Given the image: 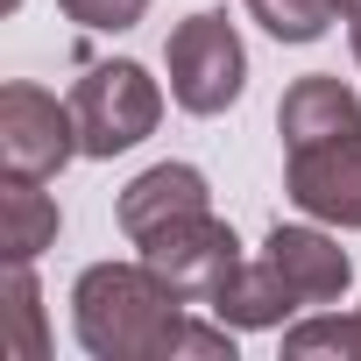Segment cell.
<instances>
[{
  "mask_svg": "<svg viewBox=\"0 0 361 361\" xmlns=\"http://www.w3.org/2000/svg\"><path fill=\"white\" fill-rule=\"evenodd\" d=\"M185 305L149 262H92L71 283V333L92 361H234V326H206Z\"/></svg>",
  "mask_w": 361,
  "mask_h": 361,
  "instance_id": "1",
  "label": "cell"
},
{
  "mask_svg": "<svg viewBox=\"0 0 361 361\" xmlns=\"http://www.w3.org/2000/svg\"><path fill=\"white\" fill-rule=\"evenodd\" d=\"M163 64H170V99L185 114H227L248 85V50H241V36L220 8L177 22L170 43H163Z\"/></svg>",
  "mask_w": 361,
  "mask_h": 361,
  "instance_id": "2",
  "label": "cell"
},
{
  "mask_svg": "<svg viewBox=\"0 0 361 361\" xmlns=\"http://www.w3.org/2000/svg\"><path fill=\"white\" fill-rule=\"evenodd\" d=\"M71 114H78V149H85V156H121V149H135V142L156 135L163 92H156V78H149L142 64L114 57V64H92V71L78 78Z\"/></svg>",
  "mask_w": 361,
  "mask_h": 361,
  "instance_id": "3",
  "label": "cell"
},
{
  "mask_svg": "<svg viewBox=\"0 0 361 361\" xmlns=\"http://www.w3.org/2000/svg\"><path fill=\"white\" fill-rule=\"evenodd\" d=\"M71 156H85L78 149V114L71 106H57L43 85H8L0 92V170L8 177H57Z\"/></svg>",
  "mask_w": 361,
  "mask_h": 361,
  "instance_id": "4",
  "label": "cell"
},
{
  "mask_svg": "<svg viewBox=\"0 0 361 361\" xmlns=\"http://www.w3.org/2000/svg\"><path fill=\"white\" fill-rule=\"evenodd\" d=\"M135 248H142V262H149L163 283H177L192 305H213V290L241 269V241H234L227 220H213V206L170 220V227H156V234L135 241Z\"/></svg>",
  "mask_w": 361,
  "mask_h": 361,
  "instance_id": "5",
  "label": "cell"
},
{
  "mask_svg": "<svg viewBox=\"0 0 361 361\" xmlns=\"http://www.w3.org/2000/svg\"><path fill=\"white\" fill-rule=\"evenodd\" d=\"M283 192L298 213L326 220V227H361V128L333 135V142H305L283 163Z\"/></svg>",
  "mask_w": 361,
  "mask_h": 361,
  "instance_id": "6",
  "label": "cell"
},
{
  "mask_svg": "<svg viewBox=\"0 0 361 361\" xmlns=\"http://www.w3.org/2000/svg\"><path fill=\"white\" fill-rule=\"evenodd\" d=\"M206 206H213L206 170H192V163H149L142 177H128V192H121L114 220H121L128 241H149L156 227L185 220V213H206Z\"/></svg>",
  "mask_w": 361,
  "mask_h": 361,
  "instance_id": "7",
  "label": "cell"
},
{
  "mask_svg": "<svg viewBox=\"0 0 361 361\" xmlns=\"http://www.w3.org/2000/svg\"><path fill=\"white\" fill-rule=\"evenodd\" d=\"M262 255H269L276 276L298 290V305H333V298L347 290V276H354L347 248H340L333 234H319V227H269Z\"/></svg>",
  "mask_w": 361,
  "mask_h": 361,
  "instance_id": "8",
  "label": "cell"
},
{
  "mask_svg": "<svg viewBox=\"0 0 361 361\" xmlns=\"http://www.w3.org/2000/svg\"><path fill=\"white\" fill-rule=\"evenodd\" d=\"M276 128H283V149L333 142V135H354V128H361V99H354L340 78L312 71V78H298V85L283 92V106H276Z\"/></svg>",
  "mask_w": 361,
  "mask_h": 361,
  "instance_id": "9",
  "label": "cell"
},
{
  "mask_svg": "<svg viewBox=\"0 0 361 361\" xmlns=\"http://www.w3.org/2000/svg\"><path fill=\"white\" fill-rule=\"evenodd\" d=\"M213 319H227L234 333H262V326H283L290 312H305L298 305V290L276 276V262L262 255V262H241L220 290H213V305H206Z\"/></svg>",
  "mask_w": 361,
  "mask_h": 361,
  "instance_id": "10",
  "label": "cell"
},
{
  "mask_svg": "<svg viewBox=\"0 0 361 361\" xmlns=\"http://www.w3.org/2000/svg\"><path fill=\"white\" fill-rule=\"evenodd\" d=\"M50 241H57V199L36 192V177H8L0 185V255L36 262Z\"/></svg>",
  "mask_w": 361,
  "mask_h": 361,
  "instance_id": "11",
  "label": "cell"
},
{
  "mask_svg": "<svg viewBox=\"0 0 361 361\" xmlns=\"http://www.w3.org/2000/svg\"><path fill=\"white\" fill-rule=\"evenodd\" d=\"M8 347L22 361H43L50 340H43V290H36V269L29 262H8Z\"/></svg>",
  "mask_w": 361,
  "mask_h": 361,
  "instance_id": "12",
  "label": "cell"
},
{
  "mask_svg": "<svg viewBox=\"0 0 361 361\" xmlns=\"http://www.w3.org/2000/svg\"><path fill=\"white\" fill-rule=\"evenodd\" d=\"M283 354L290 361H312V354H340V361H361V312H319V319H298L283 326Z\"/></svg>",
  "mask_w": 361,
  "mask_h": 361,
  "instance_id": "13",
  "label": "cell"
},
{
  "mask_svg": "<svg viewBox=\"0 0 361 361\" xmlns=\"http://www.w3.org/2000/svg\"><path fill=\"white\" fill-rule=\"evenodd\" d=\"M248 15H255L276 43H319L326 22H333L326 0H248Z\"/></svg>",
  "mask_w": 361,
  "mask_h": 361,
  "instance_id": "14",
  "label": "cell"
},
{
  "mask_svg": "<svg viewBox=\"0 0 361 361\" xmlns=\"http://www.w3.org/2000/svg\"><path fill=\"white\" fill-rule=\"evenodd\" d=\"M57 8H64L78 29H92V36H114V29H135V22L149 15V0H57Z\"/></svg>",
  "mask_w": 361,
  "mask_h": 361,
  "instance_id": "15",
  "label": "cell"
},
{
  "mask_svg": "<svg viewBox=\"0 0 361 361\" xmlns=\"http://www.w3.org/2000/svg\"><path fill=\"white\" fill-rule=\"evenodd\" d=\"M326 8H333V15H347V22H354V15H361V0H326Z\"/></svg>",
  "mask_w": 361,
  "mask_h": 361,
  "instance_id": "16",
  "label": "cell"
},
{
  "mask_svg": "<svg viewBox=\"0 0 361 361\" xmlns=\"http://www.w3.org/2000/svg\"><path fill=\"white\" fill-rule=\"evenodd\" d=\"M354 57H361V15H354Z\"/></svg>",
  "mask_w": 361,
  "mask_h": 361,
  "instance_id": "17",
  "label": "cell"
},
{
  "mask_svg": "<svg viewBox=\"0 0 361 361\" xmlns=\"http://www.w3.org/2000/svg\"><path fill=\"white\" fill-rule=\"evenodd\" d=\"M8 8H22V0H8Z\"/></svg>",
  "mask_w": 361,
  "mask_h": 361,
  "instance_id": "18",
  "label": "cell"
}]
</instances>
